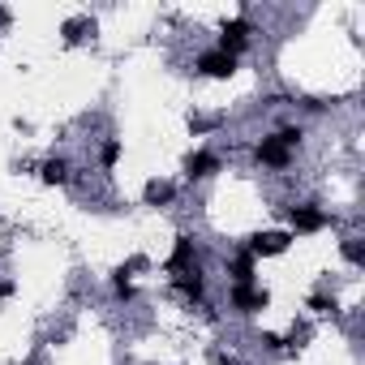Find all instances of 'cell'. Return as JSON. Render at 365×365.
I'll return each instance as SVG.
<instances>
[{
    "instance_id": "6da1fadb",
    "label": "cell",
    "mask_w": 365,
    "mask_h": 365,
    "mask_svg": "<svg viewBox=\"0 0 365 365\" xmlns=\"http://www.w3.org/2000/svg\"><path fill=\"white\" fill-rule=\"evenodd\" d=\"M249 35H253V26H249L245 18L224 22V30H219V52H228V56L245 52V47H249Z\"/></svg>"
},
{
    "instance_id": "30bf717a",
    "label": "cell",
    "mask_w": 365,
    "mask_h": 365,
    "mask_svg": "<svg viewBox=\"0 0 365 365\" xmlns=\"http://www.w3.org/2000/svg\"><path fill=\"white\" fill-rule=\"evenodd\" d=\"M121 160V142H108V147H103V168H112Z\"/></svg>"
},
{
    "instance_id": "8fae6325",
    "label": "cell",
    "mask_w": 365,
    "mask_h": 365,
    "mask_svg": "<svg viewBox=\"0 0 365 365\" xmlns=\"http://www.w3.org/2000/svg\"><path fill=\"white\" fill-rule=\"evenodd\" d=\"M340 249H344V258H348V262H361V245L353 241V236H348V241H344Z\"/></svg>"
},
{
    "instance_id": "8992f818",
    "label": "cell",
    "mask_w": 365,
    "mask_h": 365,
    "mask_svg": "<svg viewBox=\"0 0 365 365\" xmlns=\"http://www.w3.org/2000/svg\"><path fill=\"white\" fill-rule=\"evenodd\" d=\"M232 301L241 305L245 314H253V310H266V292L262 288H249V284H241V288L232 292Z\"/></svg>"
},
{
    "instance_id": "7c38bea8",
    "label": "cell",
    "mask_w": 365,
    "mask_h": 365,
    "mask_svg": "<svg viewBox=\"0 0 365 365\" xmlns=\"http://www.w3.org/2000/svg\"><path fill=\"white\" fill-rule=\"evenodd\" d=\"M0 297H9V284H0Z\"/></svg>"
},
{
    "instance_id": "3957f363",
    "label": "cell",
    "mask_w": 365,
    "mask_h": 365,
    "mask_svg": "<svg viewBox=\"0 0 365 365\" xmlns=\"http://www.w3.org/2000/svg\"><path fill=\"white\" fill-rule=\"evenodd\" d=\"M288 245H292L288 232H258L249 241V253H253V258H266V253H284Z\"/></svg>"
},
{
    "instance_id": "7a4b0ae2",
    "label": "cell",
    "mask_w": 365,
    "mask_h": 365,
    "mask_svg": "<svg viewBox=\"0 0 365 365\" xmlns=\"http://www.w3.org/2000/svg\"><path fill=\"white\" fill-rule=\"evenodd\" d=\"M198 73H202V77H232V73H236V56L211 47V52L198 56Z\"/></svg>"
},
{
    "instance_id": "52a82bcc",
    "label": "cell",
    "mask_w": 365,
    "mask_h": 365,
    "mask_svg": "<svg viewBox=\"0 0 365 365\" xmlns=\"http://www.w3.org/2000/svg\"><path fill=\"white\" fill-rule=\"evenodd\" d=\"M215 172H219V160H215V155H206V151H198V155H189V177H215Z\"/></svg>"
},
{
    "instance_id": "9c48e42d",
    "label": "cell",
    "mask_w": 365,
    "mask_h": 365,
    "mask_svg": "<svg viewBox=\"0 0 365 365\" xmlns=\"http://www.w3.org/2000/svg\"><path fill=\"white\" fill-rule=\"evenodd\" d=\"M147 202H151V206L172 202V185H164V181H151V185H147Z\"/></svg>"
},
{
    "instance_id": "5b68a950",
    "label": "cell",
    "mask_w": 365,
    "mask_h": 365,
    "mask_svg": "<svg viewBox=\"0 0 365 365\" xmlns=\"http://www.w3.org/2000/svg\"><path fill=\"white\" fill-rule=\"evenodd\" d=\"M288 219H292V228H297V232H318V228L327 224V215H323V211H314V206H292V215H288Z\"/></svg>"
},
{
    "instance_id": "277c9868",
    "label": "cell",
    "mask_w": 365,
    "mask_h": 365,
    "mask_svg": "<svg viewBox=\"0 0 365 365\" xmlns=\"http://www.w3.org/2000/svg\"><path fill=\"white\" fill-rule=\"evenodd\" d=\"M288 160H292V147H288V142H279V134H275V138H262V147H258V164L284 168Z\"/></svg>"
},
{
    "instance_id": "ba28073f",
    "label": "cell",
    "mask_w": 365,
    "mask_h": 365,
    "mask_svg": "<svg viewBox=\"0 0 365 365\" xmlns=\"http://www.w3.org/2000/svg\"><path fill=\"white\" fill-rule=\"evenodd\" d=\"M39 177H43V185H65L69 181V164L65 160H47Z\"/></svg>"
}]
</instances>
